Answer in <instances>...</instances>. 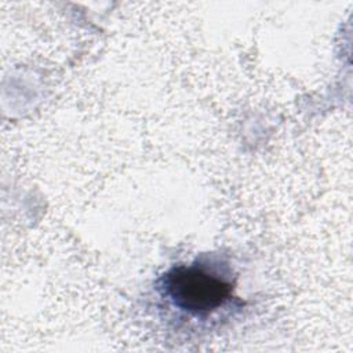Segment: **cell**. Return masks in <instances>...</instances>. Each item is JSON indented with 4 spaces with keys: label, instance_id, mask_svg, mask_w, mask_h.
<instances>
[{
    "label": "cell",
    "instance_id": "6da1fadb",
    "mask_svg": "<svg viewBox=\"0 0 353 353\" xmlns=\"http://www.w3.org/2000/svg\"><path fill=\"white\" fill-rule=\"evenodd\" d=\"M160 290L175 309L204 319L232 299L233 284L215 265L193 262L170 269L160 280Z\"/></svg>",
    "mask_w": 353,
    "mask_h": 353
}]
</instances>
